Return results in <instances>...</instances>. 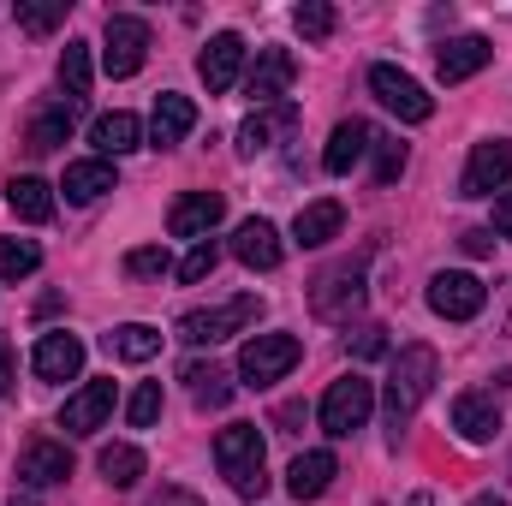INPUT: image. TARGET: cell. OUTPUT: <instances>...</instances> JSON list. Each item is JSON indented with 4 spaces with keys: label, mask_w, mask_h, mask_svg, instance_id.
Listing matches in <instances>:
<instances>
[{
    "label": "cell",
    "mask_w": 512,
    "mask_h": 506,
    "mask_svg": "<svg viewBox=\"0 0 512 506\" xmlns=\"http://www.w3.org/2000/svg\"><path fill=\"white\" fill-rule=\"evenodd\" d=\"M340 221H346V209L334 203V197H322V203H304L298 209V221H292V239L310 251V245H328L334 233H340Z\"/></svg>",
    "instance_id": "24"
},
{
    "label": "cell",
    "mask_w": 512,
    "mask_h": 506,
    "mask_svg": "<svg viewBox=\"0 0 512 506\" xmlns=\"http://www.w3.org/2000/svg\"><path fill=\"white\" fill-rule=\"evenodd\" d=\"M96 465H102V477H108L114 489H131V483L143 477V453H137L131 441H114V447H102V459H96Z\"/></svg>",
    "instance_id": "31"
},
{
    "label": "cell",
    "mask_w": 512,
    "mask_h": 506,
    "mask_svg": "<svg viewBox=\"0 0 512 506\" xmlns=\"http://www.w3.org/2000/svg\"><path fill=\"white\" fill-rule=\"evenodd\" d=\"M346 352H352V358H364V364H370V358H382V352H387V328H376V322L352 328V334H346Z\"/></svg>",
    "instance_id": "37"
},
{
    "label": "cell",
    "mask_w": 512,
    "mask_h": 506,
    "mask_svg": "<svg viewBox=\"0 0 512 506\" xmlns=\"http://www.w3.org/2000/svg\"><path fill=\"white\" fill-rule=\"evenodd\" d=\"M292 78H298V60H292L286 48H256V66H251V78H245V96H251L256 108H274V102H286Z\"/></svg>",
    "instance_id": "12"
},
{
    "label": "cell",
    "mask_w": 512,
    "mask_h": 506,
    "mask_svg": "<svg viewBox=\"0 0 512 506\" xmlns=\"http://www.w3.org/2000/svg\"><path fill=\"white\" fill-rule=\"evenodd\" d=\"M185 387H191V399L203 405V411H215V405H227L233 399V381H227V370H215V364H185Z\"/></svg>",
    "instance_id": "30"
},
{
    "label": "cell",
    "mask_w": 512,
    "mask_h": 506,
    "mask_svg": "<svg viewBox=\"0 0 512 506\" xmlns=\"http://www.w3.org/2000/svg\"><path fill=\"white\" fill-rule=\"evenodd\" d=\"M149 506H203V501H197L191 489H161V495H155Z\"/></svg>",
    "instance_id": "43"
},
{
    "label": "cell",
    "mask_w": 512,
    "mask_h": 506,
    "mask_svg": "<svg viewBox=\"0 0 512 506\" xmlns=\"http://www.w3.org/2000/svg\"><path fill=\"white\" fill-rule=\"evenodd\" d=\"M114 411V381H84L66 405H60V429L66 435H96Z\"/></svg>",
    "instance_id": "13"
},
{
    "label": "cell",
    "mask_w": 512,
    "mask_h": 506,
    "mask_svg": "<svg viewBox=\"0 0 512 506\" xmlns=\"http://www.w3.org/2000/svg\"><path fill=\"white\" fill-rule=\"evenodd\" d=\"M66 477H72V453H66L60 441H30V447L18 453V483L54 489V483H66Z\"/></svg>",
    "instance_id": "17"
},
{
    "label": "cell",
    "mask_w": 512,
    "mask_h": 506,
    "mask_svg": "<svg viewBox=\"0 0 512 506\" xmlns=\"http://www.w3.org/2000/svg\"><path fill=\"white\" fill-rule=\"evenodd\" d=\"M233 256L245 262V268H280V256H286V245H280V233L262 221V215H251V221H239V233H233Z\"/></svg>",
    "instance_id": "19"
},
{
    "label": "cell",
    "mask_w": 512,
    "mask_h": 506,
    "mask_svg": "<svg viewBox=\"0 0 512 506\" xmlns=\"http://www.w3.org/2000/svg\"><path fill=\"white\" fill-rule=\"evenodd\" d=\"M370 411H376V381L370 376H340L328 393H322V405H316V417H322V429L334 435V441H346V435H358L364 423H370Z\"/></svg>",
    "instance_id": "3"
},
{
    "label": "cell",
    "mask_w": 512,
    "mask_h": 506,
    "mask_svg": "<svg viewBox=\"0 0 512 506\" xmlns=\"http://www.w3.org/2000/svg\"><path fill=\"white\" fill-rule=\"evenodd\" d=\"M292 24H298V36H304V42H328V36H334V24H340V12H334V6H322V0H304V6L292 12Z\"/></svg>",
    "instance_id": "34"
},
{
    "label": "cell",
    "mask_w": 512,
    "mask_h": 506,
    "mask_svg": "<svg viewBox=\"0 0 512 506\" xmlns=\"http://www.w3.org/2000/svg\"><path fill=\"white\" fill-rule=\"evenodd\" d=\"M30 370H36L42 381H72L78 370H84V340L66 334V328H60V334H42L36 352H30Z\"/></svg>",
    "instance_id": "16"
},
{
    "label": "cell",
    "mask_w": 512,
    "mask_h": 506,
    "mask_svg": "<svg viewBox=\"0 0 512 506\" xmlns=\"http://www.w3.org/2000/svg\"><path fill=\"white\" fill-rule=\"evenodd\" d=\"M72 120H78V102H48V108L30 120V137H24V143H30L36 155H48V149H60V143H66Z\"/></svg>",
    "instance_id": "27"
},
{
    "label": "cell",
    "mask_w": 512,
    "mask_h": 506,
    "mask_svg": "<svg viewBox=\"0 0 512 506\" xmlns=\"http://www.w3.org/2000/svg\"><path fill=\"white\" fill-rule=\"evenodd\" d=\"M239 66H245V36H239V30H221V36H209V48H203V60H197V72H203L209 96L233 90V84H239Z\"/></svg>",
    "instance_id": "15"
},
{
    "label": "cell",
    "mask_w": 512,
    "mask_h": 506,
    "mask_svg": "<svg viewBox=\"0 0 512 506\" xmlns=\"http://www.w3.org/2000/svg\"><path fill=\"white\" fill-rule=\"evenodd\" d=\"M42 268L36 239H0V280H30Z\"/></svg>",
    "instance_id": "33"
},
{
    "label": "cell",
    "mask_w": 512,
    "mask_h": 506,
    "mask_svg": "<svg viewBox=\"0 0 512 506\" xmlns=\"http://www.w3.org/2000/svg\"><path fill=\"white\" fill-rule=\"evenodd\" d=\"M298 358H304V340L298 334H256V340H245V352H239V376L251 381V387H268V381L292 376Z\"/></svg>",
    "instance_id": "6"
},
{
    "label": "cell",
    "mask_w": 512,
    "mask_h": 506,
    "mask_svg": "<svg viewBox=\"0 0 512 506\" xmlns=\"http://www.w3.org/2000/svg\"><path fill=\"white\" fill-rule=\"evenodd\" d=\"M137 137H143V126H137L131 114H102V120L90 126V143L102 149V161H114V155L137 149Z\"/></svg>",
    "instance_id": "29"
},
{
    "label": "cell",
    "mask_w": 512,
    "mask_h": 506,
    "mask_svg": "<svg viewBox=\"0 0 512 506\" xmlns=\"http://www.w3.org/2000/svg\"><path fill=\"white\" fill-rule=\"evenodd\" d=\"M60 191L72 197V203H96L102 191H114V161H72L66 167V179H60Z\"/></svg>",
    "instance_id": "25"
},
{
    "label": "cell",
    "mask_w": 512,
    "mask_h": 506,
    "mask_svg": "<svg viewBox=\"0 0 512 506\" xmlns=\"http://www.w3.org/2000/svg\"><path fill=\"white\" fill-rule=\"evenodd\" d=\"M108 352H114L120 364H149V358L161 352V334H155L149 322H126V328L108 334Z\"/></svg>",
    "instance_id": "28"
},
{
    "label": "cell",
    "mask_w": 512,
    "mask_h": 506,
    "mask_svg": "<svg viewBox=\"0 0 512 506\" xmlns=\"http://www.w3.org/2000/svg\"><path fill=\"white\" fill-rule=\"evenodd\" d=\"M489 60H495V42H489V36H453V42L435 48V72H441V84H465V78H477Z\"/></svg>",
    "instance_id": "14"
},
{
    "label": "cell",
    "mask_w": 512,
    "mask_h": 506,
    "mask_svg": "<svg viewBox=\"0 0 512 506\" xmlns=\"http://www.w3.org/2000/svg\"><path fill=\"white\" fill-rule=\"evenodd\" d=\"M370 90H376V102H382L387 114H399L405 126H423L435 114V96L411 72H399V66H370Z\"/></svg>",
    "instance_id": "7"
},
{
    "label": "cell",
    "mask_w": 512,
    "mask_h": 506,
    "mask_svg": "<svg viewBox=\"0 0 512 506\" xmlns=\"http://www.w3.org/2000/svg\"><path fill=\"white\" fill-rule=\"evenodd\" d=\"M370 143H376V131L364 126V120H340L334 137H328V149H322V167H328V173H352V167L370 155Z\"/></svg>",
    "instance_id": "23"
},
{
    "label": "cell",
    "mask_w": 512,
    "mask_h": 506,
    "mask_svg": "<svg viewBox=\"0 0 512 506\" xmlns=\"http://www.w3.org/2000/svg\"><path fill=\"white\" fill-rule=\"evenodd\" d=\"M221 215H227V197H221V191H185V197L173 203V215H167V233L203 245V239L221 227Z\"/></svg>",
    "instance_id": "11"
},
{
    "label": "cell",
    "mask_w": 512,
    "mask_h": 506,
    "mask_svg": "<svg viewBox=\"0 0 512 506\" xmlns=\"http://www.w3.org/2000/svg\"><path fill=\"white\" fill-rule=\"evenodd\" d=\"M6 387H12V346L0 340V393H6Z\"/></svg>",
    "instance_id": "44"
},
{
    "label": "cell",
    "mask_w": 512,
    "mask_h": 506,
    "mask_svg": "<svg viewBox=\"0 0 512 506\" xmlns=\"http://www.w3.org/2000/svg\"><path fill=\"white\" fill-rule=\"evenodd\" d=\"M102 72L108 78H131L143 60H149V24L143 18H131V12H114L108 18V30H102Z\"/></svg>",
    "instance_id": "8"
},
{
    "label": "cell",
    "mask_w": 512,
    "mask_h": 506,
    "mask_svg": "<svg viewBox=\"0 0 512 506\" xmlns=\"http://www.w3.org/2000/svg\"><path fill=\"white\" fill-rule=\"evenodd\" d=\"M292 126H298V108H292V102L256 108L251 120L239 126V155H262V149H274V137H286Z\"/></svg>",
    "instance_id": "20"
},
{
    "label": "cell",
    "mask_w": 512,
    "mask_h": 506,
    "mask_svg": "<svg viewBox=\"0 0 512 506\" xmlns=\"http://www.w3.org/2000/svg\"><path fill=\"white\" fill-rule=\"evenodd\" d=\"M334 477H340L334 453H328V447H316V453H298V459H292L286 489H292V501H316V495H328V483H334Z\"/></svg>",
    "instance_id": "21"
},
{
    "label": "cell",
    "mask_w": 512,
    "mask_h": 506,
    "mask_svg": "<svg viewBox=\"0 0 512 506\" xmlns=\"http://www.w3.org/2000/svg\"><path fill=\"white\" fill-rule=\"evenodd\" d=\"M126 417H131V429H149L155 417H161V381H143L137 393L126 399Z\"/></svg>",
    "instance_id": "36"
},
{
    "label": "cell",
    "mask_w": 512,
    "mask_h": 506,
    "mask_svg": "<svg viewBox=\"0 0 512 506\" xmlns=\"http://www.w3.org/2000/svg\"><path fill=\"white\" fill-rule=\"evenodd\" d=\"M215 262H221V251L203 239V245H191V256L179 262V280H185V286H197V280H209V274H215Z\"/></svg>",
    "instance_id": "38"
},
{
    "label": "cell",
    "mask_w": 512,
    "mask_h": 506,
    "mask_svg": "<svg viewBox=\"0 0 512 506\" xmlns=\"http://www.w3.org/2000/svg\"><path fill=\"white\" fill-rule=\"evenodd\" d=\"M483 304H489V286L477 274H465V268H447V274L429 280V310L447 316V322H471Z\"/></svg>",
    "instance_id": "9"
},
{
    "label": "cell",
    "mask_w": 512,
    "mask_h": 506,
    "mask_svg": "<svg viewBox=\"0 0 512 506\" xmlns=\"http://www.w3.org/2000/svg\"><path fill=\"white\" fill-rule=\"evenodd\" d=\"M60 84H66V102H84V96H90V42H66V54H60Z\"/></svg>",
    "instance_id": "32"
},
{
    "label": "cell",
    "mask_w": 512,
    "mask_h": 506,
    "mask_svg": "<svg viewBox=\"0 0 512 506\" xmlns=\"http://www.w3.org/2000/svg\"><path fill=\"white\" fill-rule=\"evenodd\" d=\"M435 376H441L435 346H405L393 358V376H387V429H393V441L405 435V423L417 417V405L435 393Z\"/></svg>",
    "instance_id": "1"
},
{
    "label": "cell",
    "mask_w": 512,
    "mask_h": 506,
    "mask_svg": "<svg viewBox=\"0 0 512 506\" xmlns=\"http://www.w3.org/2000/svg\"><path fill=\"white\" fill-rule=\"evenodd\" d=\"M364 262H370V256H346V262H334L328 274H316L310 310H316L322 322H352V310L364 304Z\"/></svg>",
    "instance_id": "5"
},
{
    "label": "cell",
    "mask_w": 512,
    "mask_h": 506,
    "mask_svg": "<svg viewBox=\"0 0 512 506\" xmlns=\"http://www.w3.org/2000/svg\"><path fill=\"white\" fill-rule=\"evenodd\" d=\"M507 179H512V137H483V143L471 149V161H465L459 191H465V197H495Z\"/></svg>",
    "instance_id": "10"
},
{
    "label": "cell",
    "mask_w": 512,
    "mask_h": 506,
    "mask_svg": "<svg viewBox=\"0 0 512 506\" xmlns=\"http://www.w3.org/2000/svg\"><path fill=\"white\" fill-rule=\"evenodd\" d=\"M197 126V108H191V96H155V120H149V143L155 149H173V143H185Z\"/></svg>",
    "instance_id": "22"
},
{
    "label": "cell",
    "mask_w": 512,
    "mask_h": 506,
    "mask_svg": "<svg viewBox=\"0 0 512 506\" xmlns=\"http://www.w3.org/2000/svg\"><path fill=\"white\" fill-rule=\"evenodd\" d=\"M489 233L512 239V191H507V197H495V227H489Z\"/></svg>",
    "instance_id": "42"
},
{
    "label": "cell",
    "mask_w": 512,
    "mask_h": 506,
    "mask_svg": "<svg viewBox=\"0 0 512 506\" xmlns=\"http://www.w3.org/2000/svg\"><path fill=\"white\" fill-rule=\"evenodd\" d=\"M215 465H221V477L233 483V495H245V501H256V495L268 489V477H262V435H256V423H227V429L215 435Z\"/></svg>",
    "instance_id": "2"
},
{
    "label": "cell",
    "mask_w": 512,
    "mask_h": 506,
    "mask_svg": "<svg viewBox=\"0 0 512 506\" xmlns=\"http://www.w3.org/2000/svg\"><path fill=\"white\" fill-rule=\"evenodd\" d=\"M6 203H12V215H18V221H30V227L54 221V191H48V185H42L36 173L12 179V185H6Z\"/></svg>",
    "instance_id": "26"
},
{
    "label": "cell",
    "mask_w": 512,
    "mask_h": 506,
    "mask_svg": "<svg viewBox=\"0 0 512 506\" xmlns=\"http://www.w3.org/2000/svg\"><path fill=\"white\" fill-rule=\"evenodd\" d=\"M453 429H459L471 447L495 441V435H501V405H495V393H459V399H453Z\"/></svg>",
    "instance_id": "18"
},
{
    "label": "cell",
    "mask_w": 512,
    "mask_h": 506,
    "mask_svg": "<svg viewBox=\"0 0 512 506\" xmlns=\"http://www.w3.org/2000/svg\"><path fill=\"white\" fill-rule=\"evenodd\" d=\"M173 268V256L161 251V245H143V251L126 256V274H137V280H155V274H167Z\"/></svg>",
    "instance_id": "39"
},
{
    "label": "cell",
    "mask_w": 512,
    "mask_h": 506,
    "mask_svg": "<svg viewBox=\"0 0 512 506\" xmlns=\"http://www.w3.org/2000/svg\"><path fill=\"white\" fill-rule=\"evenodd\" d=\"M66 18V0H48V6H18V24L30 30V36H42V30H54Z\"/></svg>",
    "instance_id": "40"
},
{
    "label": "cell",
    "mask_w": 512,
    "mask_h": 506,
    "mask_svg": "<svg viewBox=\"0 0 512 506\" xmlns=\"http://www.w3.org/2000/svg\"><path fill=\"white\" fill-rule=\"evenodd\" d=\"M256 316H262V298H256V292H239V298H227V304L185 310V316H179V340H191V346H215V340L251 328Z\"/></svg>",
    "instance_id": "4"
},
{
    "label": "cell",
    "mask_w": 512,
    "mask_h": 506,
    "mask_svg": "<svg viewBox=\"0 0 512 506\" xmlns=\"http://www.w3.org/2000/svg\"><path fill=\"white\" fill-rule=\"evenodd\" d=\"M370 149H376V185H393V179L405 173V161H411L405 143H399V137H376Z\"/></svg>",
    "instance_id": "35"
},
{
    "label": "cell",
    "mask_w": 512,
    "mask_h": 506,
    "mask_svg": "<svg viewBox=\"0 0 512 506\" xmlns=\"http://www.w3.org/2000/svg\"><path fill=\"white\" fill-rule=\"evenodd\" d=\"M459 245H465L471 256H489V251H495V233H489V227H471V233H465Z\"/></svg>",
    "instance_id": "41"
}]
</instances>
